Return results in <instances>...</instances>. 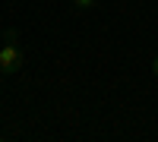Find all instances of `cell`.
Here are the masks:
<instances>
[{
  "instance_id": "3957f363",
  "label": "cell",
  "mask_w": 158,
  "mask_h": 142,
  "mask_svg": "<svg viewBox=\"0 0 158 142\" xmlns=\"http://www.w3.org/2000/svg\"><path fill=\"white\" fill-rule=\"evenodd\" d=\"M152 70H155V76H158V57H155V63H152Z\"/></svg>"
},
{
  "instance_id": "7a4b0ae2",
  "label": "cell",
  "mask_w": 158,
  "mask_h": 142,
  "mask_svg": "<svg viewBox=\"0 0 158 142\" xmlns=\"http://www.w3.org/2000/svg\"><path fill=\"white\" fill-rule=\"evenodd\" d=\"M73 6H79V10H89V6H95V0H73Z\"/></svg>"
},
{
  "instance_id": "277c9868",
  "label": "cell",
  "mask_w": 158,
  "mask_h": 142,
  "mask_svg": "<svg viewBox=\"0 0 158 142\" xmlns=\"http://www.w3.org/2000/svg\"><path fill=\"white\" fill-rule=\"evenodd\" d=\"M0 139H3V133H0Z\"/></svg>"
},
{
  "instance_id": "6da1fadb",
  "label": "cell",
  "mask_w": 158,
  "mask_h": 142,
  "mask_svg": "<svg viewBox=\"0 0 158 142\" xmlns=\"http://www.w3.org/2000/svg\"><path fill=\"white\" fill-rule=\"evenodd\" d=\"M22 63H25V54H22V47L16 41V29H6V44L0 47V73H19L22 70Z\"/></svg>"
}]
</instances>
